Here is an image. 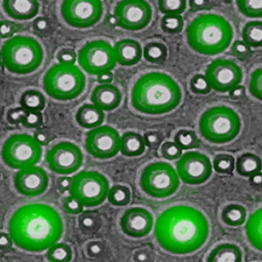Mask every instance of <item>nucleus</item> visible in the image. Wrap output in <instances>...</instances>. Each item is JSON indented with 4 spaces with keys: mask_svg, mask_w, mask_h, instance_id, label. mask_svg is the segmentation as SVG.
I'll return each mask as SVG.
<instances>
[{
    "mask_svg": "<svg viewBox=\"0 0 262 262\" xmlns=\"http://www.w3.org/2000/svg\"><path fill=\"white\" fill-rule=\"evenodd\" d=\"M60 213L52 206L33 203L17 209L10 219L8 231L22 250L41 253L60 241L63 234Z\"/></svg>",
    "mask_w": 262,
    "mask_h": 262,
    "instance_id": "1",
    "label": "nucleus"
},
{
    "mask_svg": "<svg viewBox=\"0 0 262 262\" xmlns=\"http://www.w3.org/2000/svg\"><path fill=\"white\" fill-rule=\"evenodd\" d=\"M155 235L158 244L169 253H192L207 241L208 221L202 212L191 206H171L158 217Z\"/></svg>",
    "mask_w": 262,
    "mask_h": 262,
    "instance_id": "2",
    "label": "nucleus"
},
{
    "mask_svg": "<svg viewBox=\"0 0 262 262\" xmlns=\"http://www.w3.org/2000/svg\"><path fill=\"white\" fill-rule=\"evenodd\" d=\"M182 99L180 86L170 75L150 72L141 76L131 91V104L146 115L169 113L179 106Z\"/></svg>",
    "mask_w": 262,
    "mask_h": 262,
    "instance_id": "3",
    "label": "nucleus"
},
{
    "mask_svg": "<svg viewBox=\"0 0 262 262\" xmlns=\"http://www.w3.org/2000/svg\"><path fill=\"white\" fill-rule=\"evenodd\" d=\"M233 31L229 22L217 14H203L194 18L186 30L188 45L203 55L212 56L229 48Z\"/></svg>",
    "mask_w": 262,
    "mask_h": 262,
    "instance_id": "4",
    "label": "nucleus"
},
{
    "mask_svg": "<svg viewBox=\"0 0 262 262\" xmlns=\"http://www.w3.org/2000/svg\"><path fill=\"white\" fill-rule=\"evenodd\" d=\"M44 51L39 42L28 36H14L1 48V60L6 69L16 75H28L39 69Z\"/></svg>",
    "mask_w": 262,
    "mask_h": 262,
    "instance_id": "5",
    "label": "nucleus"
},
{
    "mask_svg": "<svg viewBox=\"0 0 262 262\" xmlns=\"http://www.w3.org/2000/svg\"><path fill=\"white\" fill-rule=\"evenodd\" d=\"M86 86V76L77 66L55 64L43 78V89L51 98L71 101L81 96Z\"/></svg>",
    "mask_w": 262,
    "mask_h": 262,
    "instance_id": "6",
    "label": "nucleus"
},
{
    "mask_svg": "<svg viewBox=\"0 0 262 262\" xmlns=\"http://www.w3.org/2000/svg\"><path fill=\"white\" fill-rule=\"evenodd\" d=\"M241 128L242 122L238 114L227 106L210 107L200 117V133L211 143H229L235 139Z\"/></svg>",
    "mask_w": 262,
    "mask_h": 262,
    "instance_id": "7",
    "label": "nucleus"
},
{
    "mask_svg": "<svg viewBox=\"0 0 262 262\" xmlns=\"http://www.w3.org/2000/svg\"><path fill=\"white\" fill-rule=\"evenodd\" d=\"M42 152V146L34 137L27 134H15L4 143L1 158L7 166L21 170L38 164L41 159Z\"/></svg>",
    "mask_w": 262,
    "mask_h": 262,
    "instance_id": "8",
    "label": "nucleus"
},
{
    "mask_svg": "<svg viewBox=\"0 0 262 262\" xmlns=\"http://www.w3.org/2000/svg\"><path fill=\"white\" fill-rule=\"evenodd\" d=\"M179 177L172 165L166 162H156L147 165L141 175L142 190L156 199H165L176 192Z\"/></svg>",
    "mask_w": 262,
    "mask_h": 262,
    "instance_id": "9",
    "label": "nucleus"
},
{
    "mask_svg": "<svg viewBox=\"0 0 262 262\" xmlns=\"http://www.w3.org/2000/svg\"><path fill=\"white\" fill-rule=\"evenodd\" d=\"M72 179L70 195L76 198L84 207H96L107 199L110 182L101 173L95 170H82Z\"/></svg>",
    "mask_w": 262,
    "mask_h": 262,
    "instance_id": "10",
    "label": "nucleus"
},
{
    "mask_svg": "<svg viewBox=\"0 0 262 262\" xmlns=\"http://www.w3.org/2000/svg\"><path fill=\"white\" fill-rule=\"evenodd\" d=\"M78 63L89 75H98L116 68L115 50L108 42L97 39L88 42L79 51Z\"/></svg>",
    "mask_w": 262,
    "mask_h": 262,
    "instance_id": "11",
    "label": "nucleus"
},
{
    "mask_svg": "<svg viewBox=\"0 0 262 262\" xmlns=\"http://www.w3.org/2000/svg\"><path fill=\"white\" fill-rule=\"evenodd\" d=\"M60 13L70 27L86 29L100 21L103 7L101 0H63Z\"/></svg>",
    "mask_w": 262,
    "mask_h": 262,
    "instance_id": "12",
    "label": "nucleus"
},
{
    "mask_svg": "<svg viewBox=\"0 0 262 262\" xmlns=\"http://www.w3.org/2000/svg\"><path fill=\"white\" fill-rule=\"evenodd\" d=\"M114 16L117 26L124 30H143L151 20L152 8L146 0H121Z\"/></svg>",
    "mask_w": 262,
    "mask_h": 262,
    "instance_id": "13",
    "label": "nucleus"
},
{
    "mask_svg": "<svg viewBox=\"0 0 262 262\" xmlns=\"http://www.w3.org/2000/svg\"><path fill=\"white\" fill-rule=\"evenodd\" d=\"M46 162L53 172L59 175H71L82 165L83 154L75 143L60 142L47 152Z\"/></svg>",
    "mask_w": 262,
    "mask_h": 262,
    "instance_id": "14",
    "label": "nucleus"
},
{
    "mask_svg": "<svg viewBox=\"0 0 262 262\" xmlns=\"http://www.w3.org/2000/svg\"><path fill=\"white\" fill-rule=\"evenodd\" d=\"M121 137L111 126H99L86 134L85 148L89 154L98 159H110L120 150Z\"/></svg>",
    "mask_w": 262,
    "mask_h": 262,
    "instance_id": "15",
    "label": "nucleus"
},
{
    "mask_svg": "<svg viewBox=\"0 0 262 262\" xmlns=\"http://www.w3.org/2000/svg\"><path fill=\"white\" fill-rule=\"evenodd\" d=\"M177 162V173L187 185L204 184L212 175V163L208 157L198 151L185 153Z\"/></svg>",
    "mask_w": 262,
    "mask_h": 262,
    "instance_id": "16",
    "label": "nucleus"
},
{
    "mask_svg": "<svg viewBox=\"0 0 262 262\" xmlns=\"http://www.w3.org/2000/svg\"><path fill=\"white\" fill-rule=\"evenodd\" d=\"M206 77L212 90L227 93L242 83L243 74L241 67L234 61L217 59L208 66Z\"/></svg>",
    "mask_w": 262,
    "mask_h": 262,
    "instance_id": "17",
    "label": "nucleus"
},
{
    "mask_svg": "<svg viewBox=\"0 0 262 262\" xmlns=\"http://www.w3.org/2000/svg\"><path fill=\"white\" fill-rule=\"evenodd\" d=\"M48 173L39 166L27 167L18 170L14 177V186L18 193L34 198L44 193L48 187Z\"/></svg>",
    "mask_w": 262,
    "mask_h": 262,
    "instance_id": "18",
    "label": "nucleus"
},
{
    "mask_svg": "<svg viewBox=\"0 0 262 262\" xmlns=\"http://www.w3.org/2000/svg\"><path fill=\"white\" fill-rule=\"evenodd\" d=\"M121 228L131 238H143L151 232L154 220L151 213L142 207H132L121 219Z\"/></svg>",
    "mask_w": 262,
    "mask_h": 262,
    "instance_id": "19",
    "label": "nucleus"
},
{
    "mask_svg": "<svg viewBox=\"0 0 262 262\" xmlns=\"http://www.w3.org/2000/svg\"><path fill=\"white\" fill-rule=\"evenodd\" d=\"M122 93L112 84H100L91 95V101L102 111H112L122 102Z\"/></svg>",
    "mask_w": 262,
    "mask_h": 262,
    "instance_id": "20",
    "label": "nucleus"
},
{
    "mask_svg": "<svg viewBox=\"0 0 262 262\" xmlns=\"http://www.w3.org/2000/svg\"><path fill=\"white\" fill-rule=\"evenodd\" d=\"M4 11L16 20H29L38 14V0H3Z\"/></svg>",
    "mask_w": 262,
    "mask_h": 262,
    "instance_id": "21",
    "label": "nucleus"
},
{
    "mask_svg": "<svg viewBox=\"0 0 262 262\" xmlns=\"http://www.w3.org/2000/svg\"><path fill=\"white\" fill-rule=\"evenodd\" d=\"M114 50L117 63L126 67L137 65L143 55L140 43L135 39H121L116 42Z\"/></svg>",
    "mask_w": 262,
    "mask_h": 262,
    "instance_id": "22",
    "label": "nucleus"
},
{
    "mask_svg": "<svg viewBox=\"0 0 262 262\" xmlns=\"http://www.w3.org/2000/svg\"><path fill=\"white\" fill-rule=\"evenodd\" d=\"M105 114L96 105H82L78 110L75 119L78 124L84 128H95L101 126L104 122Z\"/></svg>",
    "mask_w": 262,
    "mask_h": 262,
    "instance_id": "23",
    "label": "nucleus"
},
{
    "mask_svg": "<svg viewBox=\"0 0 262 262\" xmlns=\"http://www.w3.org/2000/svg\"><path fill=\"white\" fill-rule=\"evenodd\" d=\"M120 151L126 157L133 158L143 155L145 151V143L142 135L137 132L128 131L121 137Z\"/></svg>",
    "mask_w": 262,
    "mask_h": 262,
    "instance_id": "24",
    "label": "nucleus"
},
{
    "mask_svg": "<svg viewBox=\"0 0 262 262\" xmlns=\"http://www.w3.org/2000/svg\"><path fill=\"white\" fill-rule=\"evenodd\" d=\"M207 261L241 262L242 261V252L241 248L234 244L219 245L210 253Z\"/></svg>",
    "mask_w": 262,
    "mask_h": 262,
    "instance_id": "25",
    "label": "nucleus"
},
{
    "mask_svg": "<svg viewBox=\"0 0 262 262\" xmlns=\"http://www.w3.org/2000/svg\"><path fill=\"white\" fill-rule=\"evenodd\" d=\"M236 171L242 177H251L261 171V159L253 153H244L236 160Z\"/></svg>",
    "mask_w": 262,
    "mask_h": 262,
    "instance_id": "26",
    "label": "nucleus"
},
{
    "mask_svg": "<svg viewBox=\"0 0 262 262\" xmlns=\"http://www.w3.org/2000/svg\"><path fill=\"white\" fill-rule=\"evenodd\" d=\"M261 217V209H259L251 215L246 225L247 238L249 239L252 246L255 247L257 250L259 251L262 250Z\"/></svg>",
    "mask_w": 262,
    "mask_h": 262,
    "instance_id": "27",
    "label": "nucleus"
},
{
    "mask_svg": "<svg viewBox=\"0 0 262 262\" xmlns=\"http://www.w3.org/2000/svg\"><path fill=\"white\" fill-rule=\"evenodd\" d=\"M221 217L224 223L231 227H239L247 220V210L238 204H231L222 210Z\"/></svg>",
    "mask_w": 262,
    "mask_h": 262,
    "instance_id": "28",
    "label": "nucleus"
},
{
    "mask_svg": "<svg viewBox=\"0 0 262 262\" xmlns=\"http://www.w3.org/2000/svg\"><path fill=\"white\" fill-rule=\"evenodd\" d=\"M242 39L250 48H260L262 46L261 21H250L245 25L242 30Z\"/></svg>",
    "mask_w": 262,
    "mask_h": 262,
    "instance_id": "29",
    "label": "nucleus"
},
{
    "mask_svg": "<svg viewBox=\"0 0 262 262\" xmlns=\"http://www.w3.org/2000/svg\"><path fill=\"white\" fill-rule=\"evenodd\" d=\"M19 103L26 111H42L46 106L45 96L38 90H27L21 95Z\"/></svg>",
    "mask_w": 262,
    "mask_h": 262,
    "instance_id": "30",
    "label": "nucleus"
},
{
    "mask_svg": "<svg viewBox=\"0 0 262 262\" xmlns=\"http://www.w3.org/2000/svg\"><path fill=\"white\" fill-rule=\"evenodd\" d=\"M168 49L162 42H149L143 48V56L148 62L163 64L166 60Z\"/></svg>",
    "mask_w": 262,
    "mask_h": 262,
    "instance_id": "31",
    "label": "nucleus"
},
{
    "mask_svg": "<svg viewBox=\"0 0 262 262\" xmlns=\"http://www.w3.org/2000/svg\"><path fill=\"white\" fill-rule=\"evenodd\" d=\"M78 223L82 232L86 234H94L101 228V220L100 215L94 212H81Z\"/></svg>",
    "mask_w": 262,
    "mask_h": 262,
    "instance_id": "32",
    "label": "nucleus"
},
{
    "mask_svg": "<svg viewBox=\"0 0 262 262\" xmlns=\"http://www.w3.org/2000/svg\"><path fill=\"white\" fill-rule=\"evenodd\" d=\"M107 200L115 206H125L130 202V190L124 185H114L107 192Z\"/></svg>",
    "mask_w": 262,
    "mask_h": 262,
    "instance_id": "33",
    "label": "nucleus"
},
{
    "mask_svg": "<svg viewBox=\"0 0 262 262\" xmlns=\"http://www.w3.org/2000/svg\"><path fill=\"white\" fill-rule=\"evenodd\" d=\"M73 252L70 246L66 243H58L51 246L47 252V258L52 262H69L72 259Z\"/></svg>",
    "mask_w": 262,
    "mask_h": 262,
    "instance_id": "34",
    "label": "nucleus"
},
{
    "mask_svg": "<svg viewBox=\"0 0 262 262\" xmlns=\"http://www.w3.org/2000/svg\"><path fill=\"white\" fill-rule=\"evenodd\" d=\"M174 140L183 150L196 149L200 146V138L193 130L181 129L178 131L174 137Z\"/></svg>",
    "mask_w": 262,
    "mask_h": 262,
    "instance_id": "35",
    "label": "nucleus"
},
{
    "mask_svg": "<svg viewBox=\"0 0 262 262\" xmlns=\"http://www.w3.org/2000/svg\"><path fill=\"white\" fill-rule=\"evenodd\" d=\"M238 9L248 18L262 17V0H236Z\"/></svg>",
    "mask_w": 262,
    "mask_h": 262,
    "instance_id": "36",
    "label": "nucleus"
},
{
    "mask_svg": "<svg viewBox=\"0 0 262 262\" xmlns=\"http://www.w3.org/2000/svg\"><path fill=\"white\" fill-rule=\"evenodd\" d=\"M162 30L168 34H178L184 28V18L179 14H165L161 20Z\"/></svg>",
    "mask_w": 262,
    "mask_h": 262,
    "instance_id": "37",
    "label": "nucleus"
},
{
    "mask_svg": "<svg viewBox=\"0 0 262 262\" xmlns=\"http://www.w3.org/2000/svg\"><path fill=\"white\" fill-rule=\"evenodd\" d=\"M213 168L217 173L224 175L232 174L235 168L234 158L230 154H219L213 160Z\"/></svg>",
    "mask_w": 262,
    "mask_h": 262,
    "instance_id": "38",
    "label": "nucleus"
},
{
    "mask_svg": "<svg viewBox=\"0 0 262 262\" xmlns=\"http://www.w3.org/2000/svg\"><path fill=\"white\" fill-rule=\"evenodd\" d=\"M186 0H158V8L163 14H179L185 12Z\"/></svg>",
    "mask_w": 262,
    "mask_h": 262,
    "instance_id": "39",
    "label": "nucleus"
},
{
    "mask_svg": "<svg viewBox=\"0 0 262 262\" xmlns=\"http://www.w3.org/2000/svg\"><path fill=\"white\" fill-rule=\"evenodd\" d=\"M190 88L191 91L196 95H207L212 90L206 75H194L191 78Z\"/></svg>",
    "mask_w": 262,
    "mask_h": 262,
    "instance_id": "40",
    "label": "nucleus"
},
{
    "mask_svg": "<svg viewBox=\"0 0 262 262\" xmlns=\"http://www.w3.org/2000/svg\"><path fill=\"white\" fill-rule=\"evenodd\" d=\"M161 154L166 160L173 161L181 157L183 149L175 142H166L161 146Z\"/></svg>",
    "mask_w": 262,
    "mask_h": 262,
    "instance_id": "41",
    "label": "nucleus"
},
{
    "mask_svg": "<svg viewBox=\"0 0 262 262\" xmlns=\"http://www.w3.org/2000/svg\"><path fill=\"white\" fill-rule=\"evenodd\" d=\"M250 93L255 98L262 100V71L261 69H258L251 75L249 83Z\"/></svg>",
    "mask_w": 262,
    "mask_h": 262,
    "instance_id": "42",
    "label": "nucleus"
},
{
    "mask_svg": "<svg viewBox=\"0 0 262 262\" xmlns=\"http://www.w3.org/2000/svg\"><path fill=\"white\" fill-rule=\"evenodd\" d=\"M62 207L64 212L72 215L81 214L84 211V206L75 196H66L62 200Z\"/></svg>",
    "mask_w": 262,
    "mask_h": 262,
    "instance_id": "43",
    "label": "nucleus"
},
{
    "mask_svg": "<svg viewBox=\"0 0 262 262\" xmlns=\"http://www.w3.org/2000/svg\"><path fill=\"white\" fill-rule=\"evenodd\" d=\"M232 53L237 59L241 60H247L253 54L250 47L243 40H236L235 42H233L232 46Z\"/></svg>",
    "mask_w": 262,
    "mask_h": 262,
    "instance_id": "44",
    "label": "nucleus"
},
{
    "mask_svg": "<svg viewBox=\"0 0 262 262\" xmlns=\"http://www.w3.org/2000/svg\"><path fill=\"white\" fill-rule=\"evenodd\" d=\"M22 124L26 128H41L43 126V115L40 111H27Z\"/></svg>",
    "mask_w": 262,
    "mask_h": 262,
    "instance_id": "45",
    "label": "nucleus"
},
{
    "mask_svg": "<svg viewBox=\"0 0 262 262\" xmlns=\"http://www.w3.org/2000/svg\"><path fill=\"white\" fill-rule=\"evenodd\" d=\"M143 141L145 146L150 149H155L161 145L162 142L164 141V136L158 131H149L143 135Z\"/></svg>",
    "mask_w": 262,
    "mask_h": 262,
    "instance_id": "46",
    "label": "nucleus"
},
{
    "mask_svg": "<svg viewBox=\"0 0 262 262\" xmlns=\"http://www.w3.org/2000/svg\"><path fill=\"white\" fill-rule=\"evenodd\" d=\"M86 252L90 258L100 259L103 257L106 253V246L103 242H90L86 247Z\"/></svg>",
    "mask_w": 262,
    "mask_h": 262,
    "instance_id": "47",
    "label": "nucleus"
},
{
    "mask_svg": "<svg viewBox=\"0 0 262 262\" xmlns=\"http://www.w3.org/2000/svg\"><path fill=\"white\" fill-rule=\"evenodd\" d=\"M27 113V111H26L24 107H20L11 108L6 114V119L11 124L17 125V124L22 123Z\"/></svg>",
    "mask_w": 262,
    "mask_h": 262,
    "instance_id": "48",
    "label": "nucleus"
},
{
    "mask_svg": "<svg viewBox=\"0 0 262 262\" xmlns=\"http://www.w3.org/2000/svg\"><path fill=\"white\" fill-rule=\"evenodd\" d=\"M17 26L10 20L0 21V39H9L17 33Z\"/></svg>",
    "mask_w": 262,
    "mask_h": 262,
    "instance_id": "49",
    "label": "nucleus"
},
{
    "mask_svg": "<svg viewBox=\"0 0 262 262\" xmlns=\"http://www.w3.org/2000/svg\"><path fill=\"white\" fill-rule=\"evenodd\" d=\"M57 60L60 64H69V65H75L77 60V56L75 51L70 48H64L57 54Z\"/></svg>",
    "mask_w": 262,
    "mask_h": 262,
    "instance_id": "50",
    "label": "nucleus"
},
{
    "mask_svg": "<svg viewBox=\"0 0 262 262\" xmlns=\"http://www.w3.org/2000/svg\"><path fill=\"white\" fill-rule=\"evenodd\" d=\"M33 137L40 146H47L48 143H50L51 136L49 131L45 128H42V127L36 129Z\"/></svg>",
    "mask_w": 262,
    "mask_h": 262,
    "instance_id": "51",
    "label": "nucleus"
},
{
    "mask_svg": "<svg viewBox=\"0 0 262 262\" xmlns=\"http://www.w3.org/2000/svg\"><path fill=\"white\" fill-rule=\"evenodd\" d=\"M189 3L193 12L211 9L212 6V0H189Z\"/></svg>",
    "mask_w": 262,
    "mask_h": 262,
    "instance_id": "52",
    "label": "nucleus"
},
{
    "mask_svg": "<svg viewBox=\"0 0 262 262\" xmlns=\"http://www.w3.org/2000/svg\"><path fill=\"white\" fill-rule=\"evenodd\" d=\"M13 241L9 233L0 232V252L7 253L12 248Z\"/></svg>",
    "mask_w": 262,
    "mask_h": 262,
    "instance_id": "53",
    "label": "nucleus"
},
{
    "mask_svg": "<svg viewBox=\"0 0 262 262\" xmlns=\"http://www.w3.org/2000/svg\"><path fill=\"white\" fill-rule=\"evenodd\" d=\"M72 182H73V179L70 177L63 176L60 177V179L57 180V187L58 190L65 193L67 191H70V188L72 186Z\"/></svg>",
    "mask_w": 262,
    "mask_h": 262,
    "instance_id": "54",
    "label": "nucleus"
},
{
    "mask_svg": "<svg viewBox=\"0 0 262 262\" xmlns=\"http://www.w3.org/2000/svg\"><path fill=\"white\" fill-rule=\"evenodd\" d=\"M33 28L38 33H45L49 29V21L45 18H36L33 21Z\"/></svg>",
    "mask_w": 262,
    "mask_h": 262,
    "instance_id": "55",
    "label": "nucleus"
},
{
    "mask_svg": "<svg viewBox=\"0 0 262 262\" xmlns=\"http://www.w3.org/2000/svg\"><path fill=\"white\" fill-rule=\"evenodd\" d=\"M229 96L232 100H242L246 96V89L244 86L238 85L230 90Z\"/></svg>",
    "mask_w": 262,
    "mask_h": 262,
    "instance_id": "56",
    "label": "nucleus"
},
{
    "mask_svg": "<svg viewBox=\"0 0 262 262\" xmlns=\"http://www.w3.org/2000/svg\"><path fill=\"white\" fill-rule=\"evenodd\" d=\"M96 76H97V81L100 84H111L114 80L112 71L103 72Z\"/></svg>",
    "mask_w": 262,
    "mask_h": 262,
    "instance_id": "57",
    "label": "nucleus"
},
{
    "mask_svg": "<svg viewBox=\"0 0 262 262\" xmlns=\"http://www.w3.org/2000/svg\"><path fill=\"white\" fill-rule=\"evenodd\" d=\"M150 257L147 251H138L134 255V259L136 261H149Z\"/></svg>",
    "mask_w": 262,
    "mask_h": 262,
    "instance_id": "58",
    "label": "nucleus"
},
{
    "mask_svg": "<svg viewBox=\"0 0 262 262\" xmlns=\"http://www.w3.org/2000/svg\"><path fill=\"white\" fill-rule=\"evenodd\" d=\"M249 178H250L249 181H250L251 185H253V186H260V185H261V171L259 173H256V174H254V175L249 177Z\"/></svg>",
    "mask_w": 262,
    "mask_h": 262,
    "instance_id": "59",
    "label": "nucleus"
},
{
    "mask_svg": "<svg viewBox=\"0 0 262 262\" xmlns=\"http://www.w3.org/2000/svg\"><path fill=\"white\" fill-rule=\"evenodd\" d=\"M5 69H6V67L4 65V63L2 62V60H0V74H3Z\"/></svg>",
    "mask_w": 262,
    "mask_h": 262,
    "instance_id": "60",
    "label": "nucleus"
},
{
    "mask_svg": "<svg viewBox=\"0 0 262 262\" xmlns=\"http://www.w3.org/2000/svg\"><path fill=\"white\" fill-rule=\"evenodd\" d=\"M0 60H1V51H0Z\"/></svg>",
    "mask_w": 262,
    "mask_h": 262,
    "instance_id": "61",
    "label": "nucleus"
}]
</instances>
